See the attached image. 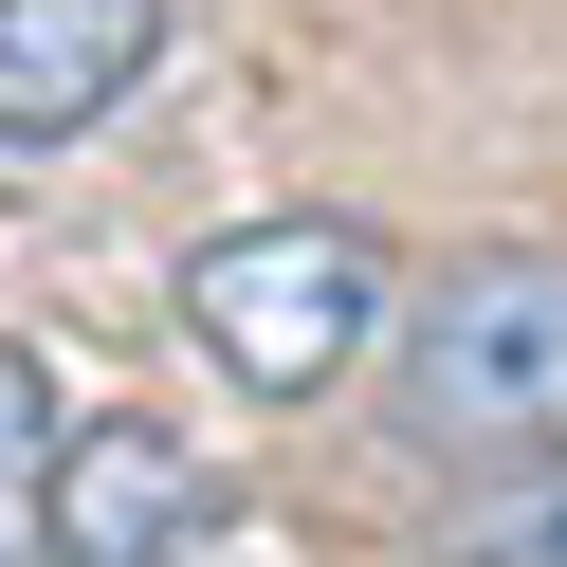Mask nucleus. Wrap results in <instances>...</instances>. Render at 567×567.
<instances>
[{"label":"nucleus","mask_w":567,"mask_h":567,"mask_svg":"<svg viewBox=\"0 0 567 567\" xmlns=\"http://www.w3.org/2000/svg\"><path fill=\"white\" fill-rule=\"evenodd\" d=\"M494 567H567V476H530L513 513H494Z\"/></svg>","instance_id":"obj_6"},{"label":"nucleus","mask_w":567,"mask_h":567,"mask_svg":"<svg viewBox=\"0 0 567 567\" xmlns=\"http://www.w3.org/2000/svg\"><path fill=\"white\" fill-rule=\"evenodd\" d=\"M403 440L494 457V476H567V238H476L457 275H421L403 311Z\"/></svg>","instance_id":"obj_1"},{"label":"nucleus","mask_w":567,"mask_h":567,"mask_svg":"<svg viewBox=\"0 0 567 567\" xmlns=\"http://www.w3.org/2000/svg\"><path fill=\"white\" fill-rule=\"evenodd\" d=\"M55 440H74L55 367H38V348H0V567H55Z\"/></svg>","instance_id":"obj_5"},{"label":"nucleus","mask_w":567,"mask_h":567,"mask_svg":"<svg viewBox=\"0 0 567 567\" xmlns=\"http://www.w3.org/2000/svg\"><path fill=\"white\" fill-rule=\"evenodd\" d=\"M202 530H220V457L184 440V421H74L55 440V567H184Z\"/></svg>","instance_id":"obj_3"},{"label":"nucleus","mask_w":567,"mask_h":567,"mask_svg":"<svg viewBox=\"0 0 567 567\" xmlns=\"http://www.w3.org/2000/svg\"><path fill=\"white\" fill-rule=\"evenodd\" d=\"M165 74V0H0V165H55Z\"/></svg>","instance_id":"obj_4"},{"label":"nucleus","mask_w":567,"mask_h":567,"mask_svg":"<svg viewBox=\"0 0 567 567\" xmlns=\"http://www.w3.org/2000/svg\"><path fill=\"white\" fill-rule=\"evenodd\" d=\"M184 330H202V367L257 384V403H330V384L403 330V275H384L367 220L293 202V220H220V238H184Z\"/></svg>","instance_id":"obj_2"}]
</instances>
